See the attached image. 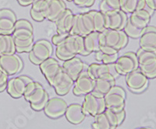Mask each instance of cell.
<instances>
[{"label": "cell", "instance_id": "obj_24", "mask_svg": "<svg viewBox=\"0 0 156 129\" xmlns=\"http://www.w3.org/2000/svg\"><path fill=\"white\" fill-rule=\"evenodd\" d=\"M7 92L12 98L18 99L23 97L25 90H26V83L20 76L12 78L8 81Z\"/></svg>", "mask_w": 156, "mask_h": 129}, {"label": "cell", "instance_id": "obj_31", "mask_svg": "<svg viewBox=\"0 0 156 129\" xmlns=\"http://www.w3.org/2000/svg\"><path fill=\"white\" fill-rule=\"evenodd\" d=\"M93 19L94 31L102 32L105 30V14L101 11H89Z\"/></svg>", "mask_w": 156, "mask_h": 129}, {"label": "cell", "instance_id": "obj_32", "mask_svg": "<svg viewBox=\"0 0 156 129\" xmlns=\"http://www.w3.org/2000/svg\"><path fill=\"white\" fill-rule=\"evenodd\" d=\"M139 69L148 79L156 78V59L140 65Z\"/></svg>", "mask_w": 156, "mask_h": 129}, {"label": "cell", "instance_id": "obj_46", "mask_svg": "<svg viewBox=\"0 0 156 129\" xmlns=\"http://www.w3.org/2000/svg\"><path fill=\"white\" fill-rule=\"evenodd\" d=\"M67 1H69V2H71V1H73V0H67Z\"/></svg>", "mask_w": 156, "mask_h": 129}, {"label": "cell", "instance_id": "obj_41", "mask_svg": "<svg viewBox=\"0 0 156 129\" xmlns=\"http://www.w3.org/2000/svg\"><path fill=\"white\" fill-rule=\"evenodd\" d=\"M30 13L32 19L34 20H35V21L41 22L45 19L44 13H43V12H41V11H37L34 10V9H30Z\"/></svg>", "mask_w": 156, "mask_h": 129}, {"label": "cell", "instance_id": "obj_8", "mask_svg": "<svg viewBox=\"0 0 156 129\" xmlns=\"http://www.w3.org/2000/svg\"><path fill=\"white\" fill-rule=\"evenodd\" d=\"M116 71L119 75H127L139 68L138 60L136 55L133 52H126L122 56L119 57L115 62Z\"/></svg>", "mask_w": 156, "mask_h": 129}, {"label": "cell", "instance_id": "obj_35", "mask_svg": "<svg viewBox=\"0 0 156 129\" xmlns=\"http://www.w3.org/2000/svg\"><path fill=\"white\" fill-rule=\"evenodd\" d=\"M136 57L138 60L139 66L147 62L151 59H156V51H147L140 48L136 51Z\"/></svg>", "mask_w": 156, "mask_h": 129}, {"label": "cell", "instance_id": "obj_9", "mask_svg": "<svg viewBox=\"0 0 156 129\" xmlns=\"http://www.w3.org/2000/svg\"><path fill=\"white\" fill-rule=\"evenodd\" d=\"M126 85L134 93L143 92L148 85V78L142 73L140 69L126 75Z\"/></svg>", "mask_w": 156, "mask_h": 129}, {"label": "cell", "instance_id": "obj_43", "mask_svg": "<svg viewBox=\"0 0 156 129\" xmlns=\"http://www.w3.org/2000/svg\"><path fill=\"white\" fill-rule=\"evenodd\" d=\"M146 6L151 10H156V0H145Z\"/></svg>", "mask_w": 156, "mask_h": 129}, {"label": "cell", "instance_id": "obj_19", "mask_svg": "<svg viewBox=\"0 0 156 129\" xmlns=\"http://www.w3.org/2000/svg\"><path fill=\"white\" fill-rule=\"evenodd\" d=\"M66 9V3L62 0H50L43 12L45 19L49 21L55 22Z\"/></svg>", "mask_w": 156, "mask_h": 129}, {"label": "cell", "instance_id": "obj_11", "mask_svg": "<svg viewBox=\"0 0 156 129\" xmlns=\"http://www.w3.org/2000/svg\"><path fill=\"white\" fill-rule=\"evenodd\" d=\"M95 80L88 75L87 70L83 71L74 81L73 92L76 96L86 95L94 90Z\"/></svg>", "mask_w": 156, "mask_h": 129}, {"label": "cell", "instance_id": "obj_18", "mask_svg": "<svg viewBox=\"0 0 156 129\" xmlns=\"http://www.w3.org/2000/svg\"><path fill=\"white\" fill-rule=\"evenodd\" d=\"M63 70L70 76L73 80H76L83 71L87 70V66L83 63L78 57H73L69 60L64 61L62 65Z\"/></svg>", "mask_w": 156, "mask_h": 129}, {"label": "cell", "instance_id": "obj_4", "mask_svg": "<svg viewBox=\"0 0 156 129\" xmlns=\"http://www.w3.org/2000/svg\"><path fill=\"white\" fill-rule=\"evenodd\" d=\"M53 52V48L49 41L46 40H39L34 43L31 50L29 52V59L34 65H40L44 60L51 58Z\"/></svg>", "mask_w": 156, "mask_h": 129}, {"label": "cell", "instance_id": "obj_14", "mask_svg": "<svg viewBox=\"0 0 156 129\" xmlns=\"http://www.w3.org/2000/svg\"><path fill=\"white\" fill-rule=\"evenodd\" d=\"M39 66H40V69L42 74L44 75L47 81L51 87L57 76L62 70V67L59 65V62L56 59L51 57L41 62Z\"/></svg>", "mask_w": 156, "mask_h": 129}, {"label": "cell", "instance_id": "obj_13", "mask_svg": "<svg viewBox=\"0 0 156 129\" xmlns=\"http://www.w3.org/2000/svg\"><path fill=\"white\" fill-rule=\"evenodd\" d=\"M68 105L64 100L55 97L48 100L44 112L47 117L51 119H57L65 114Z\"/></svg>", "mask_w": 156, "mask_h": 129}, {"label": "cell", "instance_id": "obj_28", "mask_svg": "<svg viewBox=\"0 0 156 129\" xmlns=\"http://www.w3.org/2000/svg\"><path fill=\"white\" fill-rule=\"evenodd\" d=\"M93 129H116V126L113 124L105 111L94 117V121L92 124Z\"/></svg>", "mask_w": 156, "mask_h": 129}, {"label": "cell", "instance_id": "obj_3", "mask_svg": "<svg viewBox=\"0 0 156 129\" xmlns=\"http://www.w3.org/2000/svg\"><path fill=\"white\" fill-rule=\"evenodd\" d=\"M128 38L123 30L105 29L100 35V51L108 54H118L126 46Z\"/></svg>", "mask_w": 156, "mask_h": 129}, {"label": "cell", "instance_id": "obj_16", "mask_svg": "<svg viewBox=\"0 0 156 129\" xmlns=\"http://www.w3.org/2000/svg\"><path fill=\"white\" fill-rule=\"evenodd\" d=\"M16 22V15L9 9L0 10V34L12 35Z\"/></svg>", "mask_w": 156, "mask_h": 129}, {"label": "cell", "instance_id": "obj_45", "mask_svg": "<svg viewBox=\"0 0 156 129\" xmlns=\"http://www.w3.org/2000/svg\"><path fill=\"white\" fill-rule=\"evenodd\" d=\"M136 129H152L151 127H139V128H136Z\"/></svg>", "mask_w": 156, "mask_h": 129}, {"label": "cell", "instance_id": "obj_1", "mask_svg": "<svg viewBox=\"0 0 156 129\" xmlns=\"http://www.w3.org/2000/svg\"><path fill=\"white\" fill-rule=\"evenodd\" d=\"M12 37L18 53H29L34 44V28L27 20H16Z\"/></svg>", "mask_w": 156, "mask_h": 129}, {"label": "cell", "instance_id": "obj_5", "mask_svg": "<svg viewBox=\"0 0 156 129\" xmlns=\"http://www.w3.org/2000/svg\"><path fill=\"white\" fill-rule=\"evenodd\" d=\"M126 94L124 89L119 86H113L104 96L105 106L113 111H119L124 109Z\"/></svg>", "mask_w": 156, "mask_h": 129}, {"label": "cell", "instance_id": "obj_7", "mask_svg": "<svg viewBox=\"0 0 156 129\" xmlns=\"http://www.w3.org/2000/svg\"><path fill=\"white\" fill-rule=\"evenodd\" d=\"M83 111L86 114L95 117L100 114L106 109L105 99L103 97L96 95L92 92L84 95V100L83 102Z\"/></svg>", "mask_w": 156, "mask_h": 129}, {"label": "cell", "instance_id": "obj_2", "mask_svg": "<svg viewBox=\"0 0 156 129\" xmlns=\"http://www.w3.org/2000/svg\"><path fill=\"white\" fill-rule=\"evenodd\" d=\"M77 55L83 56L88 55L84 46V37L69 34L63 42L56 46L55 55L60 60H69Z\"/></svg>", "mask_w": 156, "mask_h": 129}, {"label": "cell", "instance_id": "obj_25", "mask_svg": "<svg viewBox=\"0 0 156 129\" xmlns=\"http://www.w3.org/2000/svg\"><path fill=\"white\" fill-rule=\"evenodd\" d=\"M100 35L101 32L94 31L84 37V46L88 55L100 50Z\"/></svg>", "mask_w": 156, "mask_h": 129}, {"label": "cell", "instance_id": "obj_39", "mask_svg": "<svg viewBox=\"0 0 156 129\" xmlns=\"http://www.w3.org/2000/svg\"><path fill=\"white\" fill-rule=\"evenodd\" d=\"M8 75L0 69V93L3 92L5 89L7 88V83L9 80H8Z\"/></svg>", "mask_w": 156, "mask_h": 129}, {"label": "cell", "instance_id": "obj_17", "mask_svg": "<svg viewBox=\"0 0 156 129\" xmlns=\"http://www.w3.org/2000/svg\"><path fill=\"white\" fill-rule=\"evenodd\" d=\"M73 85H74V80L62 69L61 73L58 74L55 81L53 82L51 87L55 89V92L58 95L64 96L69 92V90L72 89Z\"/></svg>", "mask_w": 156, "mask_h": 129}, {"label": "cell", "instance_id": "obj_38", "mask_svg": "<svg viewBox=\"0 0 156 129\" xmlns=\"http://www.w3.org/2000/svg\"><path fill=\"white\" fill-rule=\"evenodd\" d=\"M48 100H49V97H48V93H47L46 95L44 96V97L43 98L40 102L37 103V104H30V107H31L32 109L36 110V111H40V110H44V107L46 106Z\"/></svg>", "mask_w": 156, "mask_h": 129}, {"label": "cell", "instance_id": "obj_40", "mask_svg": "<svg viewBox=\"0 0 156 129\" xmlns=\"http://www.w3.org/2000/svg\"><path fill=\"white\" fill-rule=\"evenodd\" d=\"M69 35V34H57L55 35H54L51 38V41H52V44L55 46H58L61 43L63 42L65 40H66V37Z\"/></svg>", "mask_w": 156, "mask_h": 129}, {"label": "cell", "instance_id": "obj_10", "mask_svg": "<svg viewBox=\"0 0 156 129\" xmlns=\"http://www.w3.org/2000/svg\"><path fill=\"white\" fill-rule=\"evenodd\" d=\"M23 66L22 59L15 54L0 56V69L8 76H13L19 73L23 69Z\"/></svg>", "mask_w": 156, "mask_h": 129}, {"label": "cell", "instance_id": "obj_21", "mask_svg": "<svg viewBox=\"0 0 156 129\" xmlns=\"http://www.w3.org/2000/svg\"><path fill=\"white\" fill-rule=\"evenodd\" d=\"M73 19H74V15L72 11L69 9H66L55 22L56 25L57 33L69 34L71 29L73 27Z\"/></svg>", "mask_w": 156, "mask_h": 129}, {"label": "cell", "instance_id": "obj_22", "mask_svg": "<svg viewBox=\"0 0 156 129\" xmlns=\"http://www.w3.org/2000/svg\"><path fill=\"white\" fill-rule=\"evenodd\" d=\"M154 11L151 10L146 6L145 9L137 10L131 13L129 17L132 24L140 29H144L151 20V15Z\"/></svg>", "mask_w": 156, "mask_h": 129}, {"label": "cell", "instance_id": "obj_6", "mask_svg": "<svg viewBox=\"0 0 156 129\" xmlns=\"http://www.w3.org/2000/svg\"><path fill=\"white\" fill-rule=\"evenodd\" d=\"M87 72L89 76L94 80L98 78L115 80V79L119 76L115 69V63L90 64V66H87Z\"/></svg>", "mask_w": 156, "mask_h": 129}, {"label": "cell", "instance_id": "obj_37", "mask_svg": "<svg viewBox=\"0 0 156 129\" xmlns=\"http://www.w3.org/2000/svg\"><path fill=\"white\" fill-rule=\"evenodd\" d=\"M49 1L50 0H34V2L32 3L31 9L37 11L44 12V9L46 8L47 5L48 4Z\"/></svg>", "mask_w": 156, "mask_h": 129}, {"label": "cell", "instance_id": "obj_12", "mask_svg": "<svg viewBox=\"0 0 156 129\" xmlns=\"http://www.w3.org/2000/svg\"><path fill=\"white\" fill-rule=\"evenodd\" d=\"M105 29L123 30L128 17L125 12L121 9L114 10L105 14Z\"/></svg>", "mask_w": 156, "mask_h": 129}, {"label": "cell", "instance_id": "obj_34", "mask_svg": "<svg viewBox=\"0 0 156 129\" xmlns=\"http://www.w3.org/2000/svg\"><path fill=\"white\" fill-rule=\"evenodd\" d=\"M94 58L97 62H101L102 64H112L115 63L119 57H118V54H108L99 50L95 52Z\"/></svg>", "mask_w": 156, "mask_h": 129}, {"label": "cell", "instance_id": "obj_20", "mask_svg": "<svg viewBox=\"0 0 156 129\" xmlns=\"http://www.w3.org/2000/svg\"><path fill=\"white\" fill-rule=\"evenodd\" d=\"M140 47L147 51H156V27L147 26L140 37Z\"/></svg>", "mask_w": 156, "mask_h": 129}, {"label": "cell", "instance_id": "obj_33", "mask_svg": "<svg viewBox=\"0 0 156 129\" xmlns=\"http://www.w3.org/2000/svg\"><path fill=\"white\" fill-rule=\"evenodd\" d=\"M100 11L104 14L114 10L121 9V0H101Z\"/></svg>", "mask_w": 156, "mask_h": 129}, {"label": "cell", "instance_id": "obj_26", "mask_svg": "<svg viewBox=\"0 0 156 129\" xmlns=\"http://www.w3.org/2000/svg\"><path fill=\"white\" fill-rule=\"evenodd\" d=\"M115 85V80L105 78H98L95 80L94 88L92 93L96 95L101 96V97H104V96L109 91L110 89Z\"/></svg>", "mask_w": 156, "mask_h": 129}, {"label": "cell", "instance_id": "obj_15", "mask_svg": "<svg viewBox=\"0 0 156 129\" xmlns=\"http://www.w3.org/2000/svg\"><path fill=\"white\" fill-rule=\"evenodd\" d=\"M46 93V90L38 82L32 80L26 85L23 97L27 102L30 103V104H33L40 102Z\"/></svg>", "mask_w": 156, "mask_h": 129}, {"label": "cell", "instance_id": "obj_23", "mask_svg": "<svg viewBox=\"0 0 156 129\" xmlns=\"http://www.w3.org/2000/svg\"><path fill=\"white\" fill-rule=\"evenodd\" d=\"M66 118L73 124H79L84 121L86 114L84 113L82 105L73 104L68 106L65 113Z\"/></svg>", "mask_w": 156, "mask_h": 129}, {"label": "cell", "instance_id": "obj_42", "mask_svg": "<svg viewBox=\"0 0 156 129\" xmlns=\"http://www.w3.org/2000/svg\"><path fill=\"white\" fill-rule=\"evenodd\" d=\"M95 0H73L75 5L79 7H90L94 3Z\"/></svg>", "mask_w": 156, "mask_h": 129}, {"label": "cell", "instance_id": "obj_30", "mask_svg": "<svg viewBox=\"0 0 156 129\" xmlns=\"http://www.w3.org/2000/svg\"><path fill=\"white\" fill-rule=\"evenodd\" d=\"M69 34H76V35H80L82 37H85L87 34H89L83 23L81 13L74 15L73 27L69 32Z\"/></svg>", "mask_w": 156, "mask_h": 129}, {"label": "cell", "instance_id": "obj_36", "mask_svg": "<svg viewBox=\"0 0 156 129\" xmlns=\"http://www.w3.org/2000/svg\"><path fill=\"white\" fill-rule=\"evenodd\" d=\"M123 31L126 33V34L129 37L136 39V38H140L142 33L144 31V29L138 28L133 24H132V23L129 21V18H128L127 22H126L124 29H123Z\"/></svg>", "mask_w": 156, "mask_h": 129}, {"label": "cell", "instance_id": "obj_27", "mask_svg": "<svg viewBox=\"0 0 156 129\" xmlns=\"http://www.w3.org/2000/svg\"><path fill=\"white\" fill-rule=\"evenodd\" d=\"M16 53V48L12 35L0 34V56Z\"/></svg>", "mask_w": 156, "mask_h": 129}, {"label": "cell", "instance_id": "obj_29", "mask_svg": "<svg viewBox=\"0 0 156 129\" xmlns=\"http://www.w3.org/2000/svg\"><path fill=\"white\" fill-rule=\"evenodd\" d=\"M145 8V0H121L120 9L126 13H133Z\"/></svg>", "mask_w": 156, "mask_h": 129}, {"label": "cell", "instance_id": "obj_44", "mask_svg": "<svg viewBox=\"0 0 156 129\" xmlns=\"http://www.w3.org/2000/svg\"><path fill=\"white\" fill-rule=\"evenodd\" d=\"M17 2H19L20 5H21L22 6H27V5H32L34 0H17Z\"/></svg>", "mask_w": 156, "mask_h": 129}]
</instances>
